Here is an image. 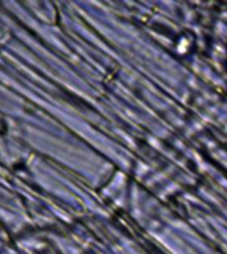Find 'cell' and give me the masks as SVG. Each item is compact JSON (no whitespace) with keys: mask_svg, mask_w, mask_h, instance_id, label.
I'll return each mask as SVG.
<instances>
[]
</instances>
